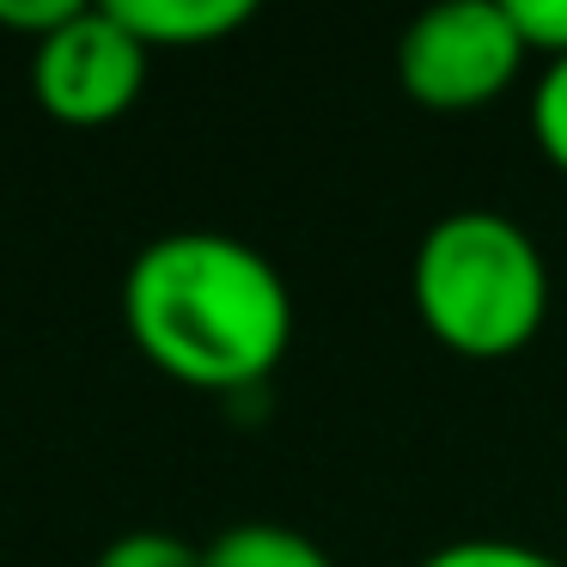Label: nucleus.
Segmentation results:
<instances>
[{
    "instance_id": "f257e3e1",
    "label": "nucleus",
    "mask_w": 567,
    "mask_h": 567,
    "mask_svg": "<svg viewBox=\"0 0 567 567\" xmlns=\"http://www.w3.org/2000/svg\"><path fill=\"white\" fill-rule=\"evenodd\" d=\"M123 323L165 379L233 396L287 360L293 293L250 238L184 226L147 238L123 269Z\"/></svg>"
},
{
    "instance_id": "f03ea898",
    "label": "nucleus",
    "mask_w": 567,
    "mask_h": 567,
    "mask_svg": "<svg viewBox=\"0 0 567 567\" xmlns=\"http://www.w3.org/2000/svg\"><path fill=\"white\" fill-rule=\"evenodd\" d=\"M409 299L440 348L464 360H513L549 323V257L501 208H452L421 233Z\"/></svg>"
},
{
    "instance_id": "7ed1b4c3",
    "label": "nucleus",
    "mask_w": 567,
    "mask_h": 567,
    "mask_svg": "<svg viewBox=\"0 0 567 567\" xmlns=\"http://www.w3.org/2000/svg\"><path fill=\"white\" fill-rule=\"evenodd\" d=\"M525 43L506 0H440L396 38V86L440 116L494 104L525 68Z\"/></svg>"
},
{
    "instance_id": "20e7f679",
    "label": "nucleus",
    "mask_w": 567,
    "mask_h": 567,
    "mask_svg": "<svg viewBox=\"0 0 567 567\" xmlns=\"http://www.w3.org/2000/svg\"><path fill=\"white\" fill-rule=\"evenodd\" d=\"M153 50L104 7H80L62 31L31 43V92L68 128H104L135 111Z\"/></svg>"
},
{
    "instance_id": "39448f33",
    "label": "nucleus",
    "mask_w": 567,
    "mask_h": 567,
    "mask_svg": "<svg viewBox=\"0 0 567 567\" xmlns=\"http://www.w3.org/2000/svg\"><path fill=\"white\" fill-rule=\"evenodd\" d=\"M111 13L135 31L147 50H202L257 19L250 0H111Z\"/></svg>"
},
{
    "instance_id": "423d86ee",
    "label": "nucleus",
    "mask_w": 567,
    "mask_h": 567,
    "mask_svg": "<svg viewBox=\"0 0 567 567\" xmlns=\"http://www.w3.org/2000/svg\"><path fill=\"white\" fill-rule=\"evenodd\" d=\"M202 567H336L318 537L275 518H245L202 543Z\"/></svg>"
},
{
    "instance_id": "0eeeda50",
    "label": "nucleus",
    "mask_w": 567,
    "mask_h": 567,
    "mask_svg": "<svg viewBox=\"0 0 567 567\" xmlns=\"http://www.w3.org/2000/svg\"><path fill=\"white\" fill-rule=\"evenodd\" d=\"M415 567H567V561L518 537H452L440 549H427Z\"/></svg>"
},
{
    "instance_id": "6e6552de",
    "label": "nucleus",
    "mask_w": 567,
    "mask_h": 567,
    "mask_svg": "<svg viewBox=\"0 0 567 567\" xmlns=\"http://www.w3.org/2000/svg\"><path fill=\"white\" fill-rule=\"evenodd\" d=\"M530 135H537L543 159L567 172V55L543 68L537 86H530Z\"/></svg>"
},
{
    "instance_id": "1a4fd4ad",
    "label": "nucleus",
    "mask_w": 567,
    "mask_h": 567,
    "mask_svg": "<svg viewBox=\"0 0 567 567\" xmlns=\"http://www.w3.org/2000/svg\"><path fill=\"white\" fill-rule=\"evenodd\" d=\"M99 567H202V549L184 543L177 530H123V537L104 543Z\"/></svg>"
},
{
    "instance_id": "9d476101",
    "label": "nucleus",
    "mask_w": 567,
    "mask_h": 567,
    "mask_svg": "<svg viewBox=\"0 0 567 567\" xmlns=\"http://www.w3.org/2000/svg\"><path fill=\"white\" fill-rule=\"evenodd\" d=\"M506 13L518 25V43L543 62L567 55V0H506Z\"/></svg>"
},
{
    "instance_id": "9b49d317",
    "label": "nucleus",
    "mask_w": 567,
    "mask_h": 567,
    "mask_svg": "<svg viewBox=\"0 0 567 567\" xmlns=\"http://www.w3.org/2000/svg\"><path fill=\"white\" fill-rule=\"evenodd\" d=\"M86 0H0V31H19V38L43 43L50 31H62Z\"/></svg>"
}]
</instances>
